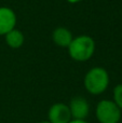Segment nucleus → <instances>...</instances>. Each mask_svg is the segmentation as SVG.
<instances>
[{
	"mask_svg": "<svg viewBox=\"0 0 122 123\" xmlns=\"http://www.w3.org/2000/svg\"><path fill=\"white\" fill-rule=\"evenodd\" d=\"M95 117L99 123H119L122 110L112 99H102L96 105Z\"/></svg>",
	"mask_w": 122,
	"mask_h": 123,
	"instance_id": "nucleus-3",
	"label": "nucleus"
},
{
	"mask_svg": "<svg viewBox=\"0 0 122 123\" xmlns=\"http://www.w3.org/2000/svg\"><path fill=\"white\" fill-rule=\"evenodd\" d=\"M38 123H50V122L47 120V121H40V122H38Z\"/></svg>",
	"mask_w": 122,
	"mask_h": 123,
	"instance_id": "nucleus-12",
	"label": "nucleus"
},
{
	"mask_svg": "<svg viewBox=\"0 0 122 123\" xmlns=\"http://www.w3.org/2000/svg\"><path fill=\"white\" fill-rule=\"evenodd\" d=\"M17 17L9 6H0V36H4L16 27Z\"/></svg>",
	"mask_w": 122,
	"mask_h": 123,
	"instance_id": "nucleus-6",
	"label": "nucleus"
},
{
	"mask_svg": "<svg viewBox=\"0 0 122 123\" xmlns=\"http://www.w3.org/2000/svg\"><path fill=\"white\" fill-rule=\"evenodd\" d=\"M71 118L73 120H85L90 113V104L82 96H75L68 104Z\"/></svg>",
	"mask_w": 122,
	"mask_h": 123,
	"instance_id": "nucleus-5",
	"label": "nucleus"
},
{
	"mask_svg": "<svg viewBox=\"0 0 122 123\" xmlns=\"http://www.w3.org/2000/svg\"><path fill=\"white\" fill-rule=\"evenodd\" d=\"M67 2H69V3L71 4H76V3H79V2H81L82 0H66Z\"/></svg>",
	"mask_w": 122,
	"mask_h": 123,
	"instance_id": "nucleus-11",
	"label": "nucleus"
},
{
	"mask_svg": "<svg viewBox=\"0 0 122 123\" xmlns=\"http://www.w3.org/2000/svg\"><path fill=\"white\" fill-rule=\"evenodd\" d=\"M112 100L116 103V105L119 107V108L122 110V83L120 84H117L114 89V92H112Z\"/></svg>",
	"mask_w": 122,
	"mask_h": 123,
	"instance_id": "nucleus-9",
	"label": "nucleus"
},
{
	"mask_svg": "<svg viewBox=\"0 0 122 123\" xmlns=\"http://www.w3.org/2000/svg\"><path fill=\"white\" fill-rule=\"evenodd\" d=\"M73 120L69 107L64 103H55L49 108L48 121L50 123H69Z\"/></svg>",
	"mask_w": 122,
	"mask_h": 123,
	"instance_id": "nucleus-4",
	"label": "nucleus"
},
{
	"mask_svg": "<svg viewBox=\"0 0 122 123\" xmlns=\"http://www.w3.org/2000/svg\"><path fill=\"white\" fill-rule=\"evenodd\" d=\"M110 82L109 74L104 67H92L83 78L84 89L91 95H101L108 89Z\"/></svg>",
	"mask_w": 122,
	"mask_h": 123,
	"instance_id": "nucleus-1",
	"label": "nucleus"
},
{
	"mask_svg": "<svg viewBox=\"0 0 122 123\" xmlns=\"http://www.w3.org/2000/svg\"><path fill=\"white\" fill-rule=\"evenodd\" d=\"M14 123H19V122H14Z\"/></svg>",
	"mask_w": 122,
	"mask_h": 123,
	"instance_id": "nucleus-13",
	"label": "nucleus"
},
{
	"mask_svg": "<svg viewBox=\"0 0 122 123\" xmlns=\"http://www.w3.org/2000/svg\"><path fill=\"white\" fill-rule=\"evenodd\" d=\"M69 123H89V122L86 120H73V119Z\"/></svg>",
	"mask_w": 122,
	"mask_h": 123,
	"instance_id": "nucleus-10",
	"label": "nucleus"
},
{
	"mask_svg": "<svg viewBox=\"0 0 122 123\" xmlns=\"http://www.w3.org/2000/svg\"><path fill=\"white\" fill-rule=\"evenodd\" d=\"M4 40H6V43L9 48L19 49V48L23 47L24 42H25V36L21 30L14 28L11 31H9L6 35H4Z\"/></svg>",
	"mask_w": 122,
	"mask_h": 123,
	"instance_id": "nucleus-8",
	"label": "nucleus"
},
{
	"mask_svg": "<svg viewBox=\"0 0 122 123\" xmlns=\"http://www.w3.org/2000/svg\"><path fill=\"white\" fill-rule=\"evenodd\" d=\"M73 32L66 27H56L52 32V40L57 47L60 48H68L70 42L73 41Z\"/></svg>",
	"mask_w": 122,
	"mask_h": 123,
	"instance_id": "nucleus-7",
	"label": "nucleus"
},
{
	"mask_svg": "<svg viewBox=\"0 0 122 123\" xmlns=\"http://www.w3.org/2000/svg\"><path fill=\"white\" fill-rule=\"evenodd\" d=\"M68 49L70 58L76 62H86L95 53L96 44L94 39L88 35H80L73 39Z\"/></svg>",
	"mask_w": 122,
	"mask_h": 123,
	"instance_id": "nucleus-2",
	"label": "nucleus"
}]
</instances>
